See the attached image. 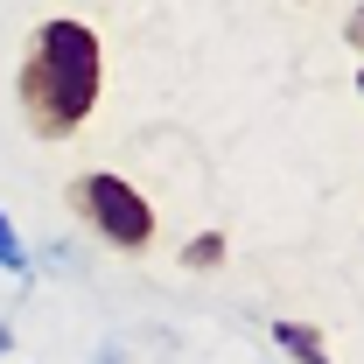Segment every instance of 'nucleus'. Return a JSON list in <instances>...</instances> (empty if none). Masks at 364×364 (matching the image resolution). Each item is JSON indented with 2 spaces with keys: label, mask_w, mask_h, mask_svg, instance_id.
<instances>
[{
  "label": "nucleus",
  "mask_w": 364,
  "mask_h": 364,
  "mask_svg": "<svg viewBox=\"0 0 364 364\" xmlns=\"http://www.w3.org/2000/svg\"><path fill=\"white\" fill-rule=\"evenodd\" d=\"M98 85H105V49L77 14H56L28 36L14 98H21V119L36 140H70L98 112Z\"/></svg>",
  "instance_id": "1"
},
{
  "label": "nucleus",
  "mask_w": 364,
  "mask_h": 364,
  "mask_svg": "<svg viewBox=\"0 0 364 364\" xmlns=\"http://www.w3.org/2000/svg\"><path fill=\"white\" fill-rule=\"evenodd\" d=\"M70 203H77V218H85L105 245H119V252H147V238H154V210H147V196H140L127 176L91 168V176L70 182Z\"/></svg>",
  "instance_id": "2"
},
{
  "label": "nucleus",
  "mask_w": 364,
  "mask_h": 364,
  "mask_svg": "<svg viewBox=\"0 0 364 364\" xmlns=\"http://www.w3.org/2000/svg\"><path fill=\"white\" fill-rule=\"evenodd\" d=\"M267 336H273V343H280V350H287L294 364H336L329 350H322V329H316V322H294V316H280V322L267 329Z\"/></svg>",
  "instance_id": "3"
},
{
  "label": "nucleus",
  "mask_w": 364,
  "mask_h": 364,
  "mask_svg": "<svg viewBox=\"0 0 364 364\" xmlns=\"http://www.w3.org/2000/svg\"><path fill=\"white\" fill-rule=\"evenodd\" d=\"M0 273H14L21 287L36 280V259H28V245H21V231L7 225V210H0Z\"/></svg>",
  "instance_id": "4"
},
{
  "label": "nucleus",
  "mask_w": 364,
  "mask_h": 364,
  "mask_svg": "<svg viewBox=\"0 0 364 364\" xmlns=\"http://www.w3.org/2000/svg\"><path fill=\"white\" fill-rule=\"evenodd\" d=\"M182 267H196V273L225 267V231H203V238H189V252H182Z\"/></svg>",
  "instance_id": "5"
},
{
  "label": "nucleus",
  "mask_w": 364,
  "mask_h": 364,
  "mask_svg": "<svg viewBox=\"0 0 364 364\" xmlns=\"http://www.w3.org/2000/svg\"><path fill=\"white\" fill-rule=\"evenodd\" d=\"M343 43H350V49H364V0H358V14L343 21Z\"/></svg>",
  "instance_id": "6"
},
{
  "label": "nucleus",
  "mask_w": 364,
  "mask_h": 364,
  "mask_svg": "<svg viewBox=\"0 0 364 364\" xmlns=\"http://www.w3.org/2000/svg\"><path fill=\"white\" fill-rule=\"evenodd\" d=\"M7 350H14V329H7V316H0V358H7Z\"/></svg>",
  "instance_id": "7"
},
{
  "label": "nucleus",
  "mask_w": 364,
  "mask_h": 364,
  "mask_svg": "<svg viewBox=\"0 0 364 364\" xmlns=\"http://www.w3.org/2000/svg\"><path fill=\"white\" fill-rule=\"evenodd\" d=\"M358 91H364V70H358Z\"/></svg>",
  "instance_id": "8"
}]
</instances>
